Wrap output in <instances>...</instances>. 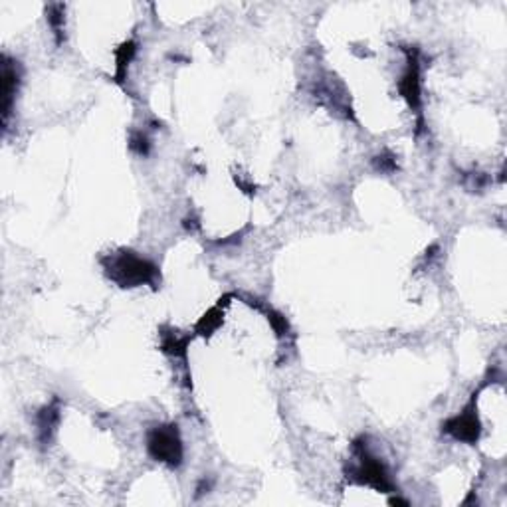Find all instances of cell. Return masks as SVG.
Masks as SVG:
<instances>
[{"mask_svg":"<svg viewBox=\"0 0 507 507\" xmlns=\"http://www.w3.org/2000/svg\"><path fill=\"white\" fill-rule=\"evenodd\" d=\"M109 274L111 278L121 284L125 287L141 286V284H153L159 272L155 268L149 260L139 258L135 254H119L111 258V266H109Z\"/></svg>","mask_w":507,"mask_h":507,"instance_id":"6da1fadb","label":"cell"},{"mask_svg":"<svg viewBox=\"0 0 507 507\" xmlns=\"http://www.w3.org/2000/svg\"><path fill=\"white\" fill-rule=\"evenodd\" d=\"M355 450L359 454V466L351 472V478H355L359 484L373 486L379 491L391 494L393 491V481L386 474V468L381 464V459L369 454L364 444H355Z\"/></svg>","mask_w":507,"mask_h":507,"instance_id":"7a4b0ae2","label":"cell"},{"mask_svg":"<svg viewBox=\"0 0 507 507\" xmlns=\"http://www.w3.org/2000/svg\"><path fill=\"white\" fill-rule=\"evenodd\" d=\"M149 454L157 462H165L169 466H179L182 459V444L177 426H159L149 434L147 440Z\"/></svg>","mask_w":507,"mask_h":507,"instance_id":"3957f363","label":"cell"},{"mask_svg":"<svg viewBox=\"0 0 507 507\" xmlns=\"http://www.w3.org/2000/svg\"><path fill=\"white\" fill-rule=\"evenodd\" d=\"M444 430L448 432L450 436H454L456 440L462 442H476L479 436V422L476 412L466 411L454 416L452 420L446 422V428Z\"/></svg>","mask_w":507,"mask_h":507,"instance_id":"277c9868","label":"cell"},{"mask_svg":"<svg viewBox=\"0 0 507 507\" xmlns=\"http://www.w3.org/2000/svg\"><path fill=\"white\" fill-rule=\"evenodd\" d=\"M401 94L406 97L411 107L418 109L420 106V79H418V62L416 57H411L406 74L401 79Z\"/></svg>","mask_w":507,"mask_h":507,"instance_id":"5b68a950","label":"cell"},{"mask_svg":"<svg viewBox=\"0 0 507 507\" xmlns=\"http://www.w3.org/2000/svg\"><path fill=\"white\" fill-rule=\"evenodd\" d=\"M16 84H18V72L14 64H9L4 60L2 64V96H4V121L9 119L10 115V106H12V99L16 94Z\"/></svg>","mask_w":507,"mask_h":507,"instance_id":"8992f818","label":"cell"},{"mask_svg":"<svg viewBox=\"0 0 507 507\" xmlns=\"http://www.w3.org/2000/svg\"><path fill=\"white\" fill-rule=\"evenodd\" d=\"M57 418H60V412H57L56 406H46V408L38 414L40 440L44 442V444L50 440V436H52V432H54V426L57 424Z\"/></svg>","mask_w":507,"mask_h":507,"instance_id":"52a82bcc","label":"cell"},{"mask_svg":"<svg viewBox=\"0 0 507 507\" xmlns=\"http://www.w3.org/2000/svg\"><path fill=\"white\" fill-rule=\"evenodd\" d=\"M222 323V311L221 307H214V309H211L206 316L202 317L201 321H199V325H196V331L201 333V335H211L212 331L216 329V327Z\"/></svg>","mask_w":507,"mask_h":507,"instance_id":"ba28073f","label":"cell"},{"mask_svg":"<svg viewBox=\"0 0 507 507\" xmlns=\"http://www.w3.org/2000/svg\"><path fill=\"white\" fill-rule=\"evenodd\" d=\"M135 50L137 48H135L133 42H127V44H123V46H121V50L117 52V77H119V82L123 79L125 67L129 66V62L133 60Z\"/></svg>","mask_w":507,"mask_h":507,"instance_id":"9c48e42d","label":"cell"},{"mask_svg":"<svg viewBox=\"0 0 507 507\" xmlns=\"http://www.w3.org/2000/svg\"><path fill=\"white\" fill-rule=\"evenodd\" d=\"M131 149H133L135 153L147 155V151H149V141H147V137H145L143 133L133 135V137H131Z\"/></svg>","mask_w":507,"mask_h":507,"instance_id":"30bf717a","label":"cell"},{"mask_svg":"<svg viewBox=\"0 0 507 507\" xmlns=\"http://www.w3.org/2000/svg\"><path fill=\"white\" fill-rule=\"evenodd\" d=\"M377 169L379 171H384V172H391V171H394L396 169V163H394V157L393 155H386V157H377Z\"/></svg>","mask_w":507,"mask_h":507,"instance_id":"8fae6325","label":"cell"}]
</instances>
